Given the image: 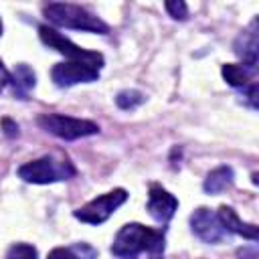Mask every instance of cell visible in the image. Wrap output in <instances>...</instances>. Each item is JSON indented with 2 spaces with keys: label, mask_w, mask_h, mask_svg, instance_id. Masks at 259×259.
I'll list each match as a JSON object with an SVG mask.
<instances>
[{
  "label": "cell",
  "mask_w": 259,
  "mask_h": 259,
  "mask_svg": "<svg viewBox=\"0 0 259 259\" xmlns=\"http://www.w3.org/2000/svg\"><path fill=\"white\" fill-rule=\"evenodd\" d=\"M178 208V198L174 194H170L166 188H162L160 184H152L150 192H148V212L154 221L166 225L174 212Z\"/></svg>",
  "instance_id": "9c48e42d"
},
{
  "label": "cell",
  "mask_w": 259,
  "mask_h": 259,
  "mask_svg": "<svg viewBox=\"0 0 259 259\" xmlns=\"http://www.w3.org/2000/svg\"><path fill=\"white\" fill-rule=\"evenodd\" d=\"M237 255H239V257H245V255H247V251H245V249H239V253H237ZM249 259H257V253H255V249L251 251V257H249Z\"/></svg>",
  "instance_id": "7402d4cb"
},
{
  "label": "cell",
  "mask_w": 259,
  "mask_h": 259,
  "mask_svg": "<svg viewBox=\"0 0 259 259\" xmlns=\"http://www.w3.org/2000/svg\"><path fill=\"white\" fill-rule=\"evenodd\" d=\"M233 51L237 57L243 59V65L255 69L257 67V55H259V38H257V18L251 20V24L241 30V34L233 42Z\"/></svg>",
  "instance_id": "30bf717a"
},
{
  "label": "cell",
  "mask_w": 259,
  "mask_h": 259,
  "mask_svg": "<svg viewBox=\"0 0 259 259\" xmlns=\"http://www.w3.org/2000/svg\"><path fill=\"white\" fill-rule=\"evenodd\" d=\"M164 247L166 239L162 231L144 227L140 223H127L117 231L111 245V253L115 257H136L142 251L150 255H160Z\"/></svg>",
  "instance_id": "6da1fadb"
},
{
  "label": "cell",
  "mask_w": 259,
  "mask_h": 259,
  "mask_svg": "<svg viewBox=\"0 0 259 259\" xmlns=\"http://www.w3.org/2000/svg\"><path fill=\"white\" fill-rule=\"evenodd\" d=\"M0 125H2L4 134H6L8 138H16V136H18V123H14L10 117H2V119H0Z\"/></svg>",
  "instance_id": "d6986e66"
},
{
  "label": "cell",
  "mask_w": 259,
  "mask_h": 259,
  "mask_svg": "<svg viewBox=\"0 0 259 259\" xmlns=\"http://www.w3.org/2000/svg\"><path fill=\"white\" fill-rule=\"evenodd\" d=\"M51 79L55 81L57 87H71L77 83H91L99 79V71L83 65V63H73V61H65V63H57L51 69Z\"/></svg>",
  "instance_id": "52a82bcc"
},
{
  "label": "cell",
  "mask_w": 259,
  "mask_h": 259,
  "mask_svg": "<svg viewBox=\"0 0 259 259\" xmlns=\"http://www.w3.org/2000/svg\"><path fill=\"white\" fill-rule=\"evenodd\" d=\"M144 101H146V95L138 89H123L115 95V105L123 111H132V109L140 107Z\"/></svg>",
  "instance_id": "2e32d148"
},
{
  "label": "cell",
  "mask_w": 259,
  "mask_h": 259,
  "mask_svg": "<svg viewBox=\"0 0 259 259\" xmlns=\"http://www.w3.org/2000/svg\"><path fill=\"white\" fill-rule=\"evenodd\" d=\"M36 123L61 138V140H67V142H73V140H79V138H87V136H95L99 134V125L91 119H79V117H71V115H63V113H42Z\"/></svg>",
  "instance_id": "5b68a950"
},
{
  "label": "cell",
  "mask_w": 259,
  "mask_h": 259,
  "mask_svg": "<svg viewBox=\"0 0 259 259\" xmlns=\"http://www.w3.org/2000/svg\"><path fill=\"white\" fill-rule=\"evenodd\" d=\"M221 75L223 79L231 85V87H239V89H245L247 85L253 83V75H255V69L243 65V63H225L223 69H221Z\"/></svg>",
  "instance_id": "5bb4252c"
},
{
  "label": "cell",
  "mask_w": 259,
  "mask_h": 259,
  "mask_svg": "<svg viewBox=\"0 0 259 259\" xmlns=\"http://www.w3.org/2000/svg\"><path fill=\"white\" fill-rule=\"evenodd\" d=\"M127 200V192L123 188H115V190H109L93 200H89L85 206L73 210V217L79 219L81 223H87V225H101L105 223L123 202Z\"/></svg>",
  "instance_id": "8992f818"
},
{
  "label": "cell",
  "mask_w": 259,
  "mask_h": 259,
  "mask_svg": "<svg viewBox=\"0 0 259 259\" xmlns=\"http://www.w3.org/2000/svg\"><path fill=\"white\" fill-rule=\"evenodd\" d=\"M0 36H2V18H0Z\"/></svg>",
  "instance_id": "603a6c76"
},
{
  "label": "cell",
  "mask_w": 259,
  "mask_h": 259,
  "mask_svg": "<svg viewBox=\"0 0 259 259\" xmlns=\"http://www.w3.org/2000/svg\"><path fill=\"white\" fill-rule=\"evenodd\" d=\"M47 259H97V251L89 243H75L69 247H55Z\"/></svg>",
  "instance_id": "9a60e30c"
},
{
  "label": "cell",
  "mask_w": 259,
  "mask_h": 259,
  "mask_svg": "<svg viewBox=\"0 0 259 259\" xmlns=\"http://www.w3.org/2000/svg\"><path fill=\"white\" fill-rule=\"evenodd\" d=\"M45 16L49 22L55 26L63 28H73V30H83V32H97V34H107L109 26L103 22L99 16L89 12L83 6L69 4V2H53L45 6Z\"/></svg>",
  "instance_id": "7a4b0ae2"
},
{
  "label": "cell",
  "mask_w": 259,
  "mask_h": 259,
  "mask_svg": "<svg viewBox=\"0 0 259 259\" xmlns=\"http://www.w3.org/2000/svg\"><path fill=\"white\" fill-rule=\"evenodd\" d=\"M38 36H40V40H42L49 49H55L57 53L65 55V57H67L69 61H73V63H83V65H89V67H93V69H97V71H101V67L105 65V59H103L101 53H97V51H87V49H83V47L71 42L67 36H63L59 30H55V28L49 26V24H40V26H38Z\"/></svg>",
  "instance_id": "277c9868"
},
{
  "label": "cell",
  "mask_w": 259,
  "mask_h": 259,
  "mask_svg": "<svg viewBox=\"0 0 259 259\" xmlns=\"http://www.w3.org/2000/svg\"><path fill=\"white\" fill-rule=\"evenodd\" d=\"M235 182V172L231 166H219L214 170H210L202 182V188L206 194H219L227 188H231Z\"/></svg>",
  "instance_id": "4fadbf2b"
},
{
  "label": "cell",
  "mask_w": 259,
  "mask_h": 259,
  "mask_svg": "<svg viewBox=\"0 0 259 259\" xmlns=\"http://www.w3.org/2000/svg\"><path fill=\"white\" fill-rule=\"evenodd\" d=\"M10 85L14 91V97L18 99H28V93L36 85V75L26 63H18L14 71L10 73Z\"/></svg>",
  "instance_id": "7c38bea8"
},
{
  "label": "cell",
  "mask_w": 259,
  "mask_h": 259,
  "mask_svg": "<svg viewBox=\"0 0 259 259\" xmlns=\"http://www.w3.org/2000/svg\"><path fill=\"white\" fill-rule=\"evenodd\" d=\"M164 8L168 10V14L174 20H186L188 18V6L182 0H166L164 2Z\"/></svg>",
  "instance_id": "ac0fdd59"
},
{
  "label": "cell",
  "mask_w": 259,
  "mask_h": 259,
  "mask_svg": "<svg viewBox=\"0 0 259 259\" xmlns=\"http://www.w3.org/2000/svg\"><path fill=\"white\" fill-rule=\"evenodd\" d=\"M217 217H219V223L223 225V229H225L227 233H235V235H239V237H243V239H249V241H253V243L259 239L257 227L251 225V223H243L233 206H227V204L219 206Z\"/></svg>",
  "instance_id": "8fae6325"
},
{
  "label": "cell",
  "mask_w": 259,
  "mask_h": 259,
  "mask_svg": "<svg viewBox=\"0 0 259 259\" xmlns=\"http://www.w3.org/2000/svg\"><path fill=\"white\" fill-rule=\"evenodd\" d=\"M8 85H10V71L4 67V63H2V59H0V93H2Z\"/></svg>",
  "instance_id": "ffe728a7"
},
{
  "label": "cell",
  "mask_w": 259,
  "mask_h": 259,
  "mask_svg": "<svg viewBox=\"0 0 259 259\" xmlns=\"http://www.w3.org/2000/svg\"><path fill=\"white\" fill-rule=\"evenodd\" d=\"M154 259H158V257H154Z\"/></svg>",
  "instance_id": "cb8c5ba5"
},
{
  "label": "cell",
  "mask_w": 259,
  "mask_h": 259,
  "mask_svg": "<svg viewBox=\"0 0 259 259\" xmlns=\"http://www.w3.org/2000/svg\"><path fill=\"white\" fill-rule=\"evenodd\" d=\"M245 97H247L249 105H251L253 109H257V85H255V83L247 85V93H245Z\"/></svg>",
  "instance_id": "44dd1931"
},
{
  "label": "cell",
  "mask_w": 259,
  "mask_h": 259,
  "mask_svg": "<svg viewBox=\"0 0 259 259\" xmlns=\"http://www.w3.org/2000/svg\"><path fill=\"white\" fill-rule=\"evenodd\" d=\"M77 174L73 162L67 156H40L30 160L18 168V176L30 184H53L61 180H69Z\"/></svg>",
  "instance_id": "3957f363"
},
{
  "label": "cell",
  "mask_w": 259,
  "mask_h": 259,
  "mask_svg": "<svg viewBox=\"0 0 259 259\" xmlns=\"http://www.w3.org/2000/svg\"><path fill=\"white\" fill-rule=\"evenodd\" d=\"M6 259H38V253L32 245L28 243H14L8 253H6Z\"/></svg>",
  "instance_id": "e0dca14e"
},
{
  "label": "cell",
  "mask_w": 259,
  "mask_h": 259,
  "mask_svg": "<svg viewBox=\"0 0 259 259\" xmlns=\"http://www.w3.org/2000/svg\"><path fill=\"white\" fill-rule=\"evenodd\" d=\"M190 229L202 243H210V245L221 243L227 235V231L219 223L217 212H212L206 206H200L190 214Z\"/></svg>",
  "instance_id": "ba28073f"
}]
</instances>
